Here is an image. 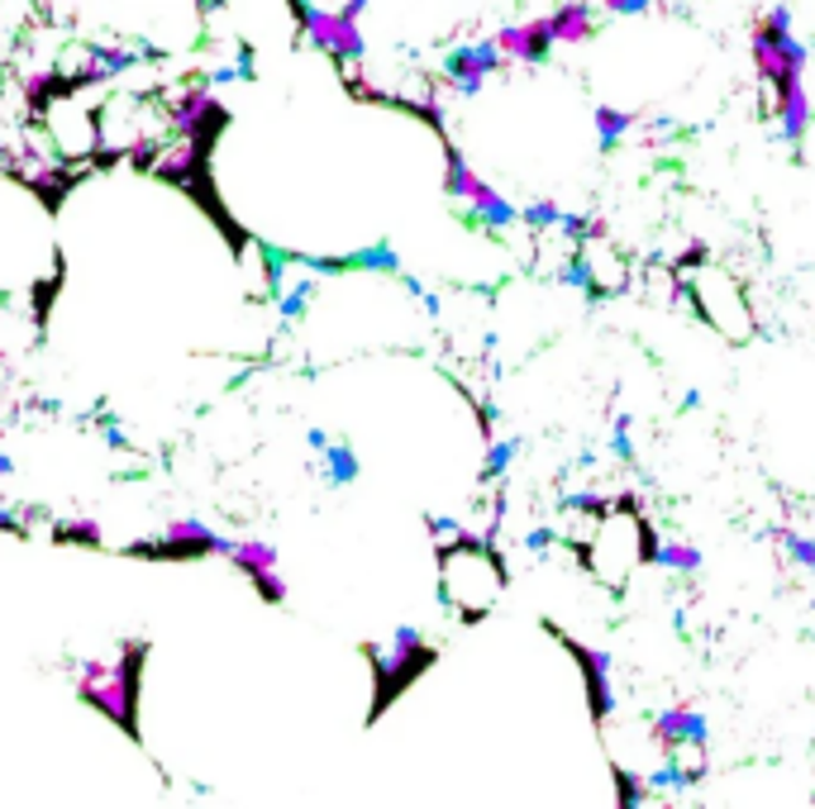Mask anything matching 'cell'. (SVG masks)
<instances>
[{"label":"cell","instance_id":"6da1fadb","mask_svg":"<svg viewBox=\"0 0 815 809\" xmlns=\"http://www.w3.org/2000/svg\"><path fill=\"white\" fill-rule=\"evenodd\" d=\"M653 543L658 539H653V529L643 524L639 500L615 496V510L592 529V539L577 543V557H582V567L592 572L596 586H606V590L620 596V590L629 586V576H635L643 562H653Z\"/></svg>","mask_w":815,"mask_h":809},{"label":"cell","instance_id":"7a4b0ae2","mask_svg":"<svg viewBox=\"0 0 815 809\" xmlns=\"http://www.w3.org/2000/svg\"><path fill=\"white\" fill-rule=\"evenodd\" d=\"M506 562H500L496 547H486L477 533L458 539L449 547H439V590H443V605L463 619V624H477L500 605L506 596Z\"/></svg>","mask_w":815,"mask_h":809},{"label":"cell","instance_id":"3957f363","mask_svg":"<svg viewBox=\"0 0 815 809\" xmlns=\"http://www.w3.org/2000/svg\"><path fill=\"white\" fill-rule=\"evenodd\" d=\"M143 643H124L114 657L81 662L77 672V700L91 705L100 719H110L114 729H124L139 743V690H143Z\"/></svg>","mask_w":815,"mask_h":809},{"label":"cell","instance_id":"277c9868","mask_svg":"<svg viewBox=\"0 0 815 809\" xmlns=\"http://www.w3.org/2000/svg\"><path fill=\"white\" fill-rule=\"evenodd\" d=\"M749 57H753L758 86H763V96H768V114H772L778 100L806 91L811 48L792 34V10L786 5H768L749 24Z\"/></svg>","mask_w":815,"mask_h":809},{"label":"cell","instance_id":"5b68a950","mask_svg":"<svg viewBox=\"0 0 815 809\" xmlns=\"http://www.w3.org/2000/svg\"><path fill=\"white\" fill-rule=\"evenodd\" d=\"M367 657H372V681H377V690H372V719H377L386 705L400 696V690H406L410 681H420V676L434 667L439 647L429 643L415 624H400L392 633V643H386V647H367Z\"/></svg>","mask_w":815,"mask_h":809},{"label":"cell","instance_id":"8992f818","mask_svg":"<svg viewBox=\"0 0 815 809\" xmlns=\"http://www.w3.org/2000/svg\"><path fill=\"white\" fill-rule=\"evenodd\" d=\"M363 14H367L363 0H349V5H291L296 29L343 71L363 67L367 57V38H363V24H357Z\"/></svg>","mask_w":815,"mask_h":809},{"label":"cell","instance_id":"52a82bcc","mask_svg":"<svg viewBox=\"0 0 815 809\" xmlns=\"http://www.w3.org/2000/svg\"><path fill=\"white\" fill-rule=\"evenodd\" d=\"M229 533L210 529L206 519H167V529L148 543H134L129 557H153V562H200V557H224Z\"/></svg>","mask_w":815,"mask_h":809},{"label":"cell","instance_id":"ba28073f","mask_svg":"<svg viewBox=\"0 0 815 809\" xmlns=\"http://www.w3.org/2000/svg\"><path fill=\"white\" fill-rule=\"evenodd\" d=\"M543 629H549L553 639L563 643V653L577 662L582 686H586V710H592V724L606 729V719L615 714V657L606 653V647H586V643H577L568 629L549 624V619H543Z\"/></svg>","mask_w":815,"mask_h":809},{"label":"cell","instance_id":"9c48e42d","mask_svg":"<svg viewBox=\"0 0 815 809\" xmlns=\"http://www.w3.org/2000/svg\"><path fill=\"white\" fill-rule=\"evenodd\" d=\"M224 562L239 576H249V586L267 605H286V596H291V586H286V576H282L277 543H267V539H224Z\"/></svg>","mask_w":815,"mask_h":809},{"label":"cell","instance_id":"30bf717a","mask_svg":"<svg viewBox=\"0 0 815 809\" xmlns=\"http://www.w3.org/2000/svg\"><path fill=\"white\" fill-rule=\"evenodd\" d=\"M500 67H510V63H506V53L496 48V38H467V43L443 53V81L463 100H477L486 77H496Z\"/></svg>","mask_w":815,"mask_h":809},{"label":"cell","instance_id":"8fae6325","mask_svg":"<svg viewBox=\"0 0 815 809\" xmlns=\"http://www.w3.org/2000/svg\"><path fill=\"white\" fill-rule=\"evenodd\" d=\"M649 739L663 757H706L711 724H706L701 710H692V705H672V710L649 719Z\"/></svg>","mask_w":815,"mask_h":809},{"label":"cell","instance_id":"7c38bea8","mask_svg":"<svg viewBox=\"0 0 815 809\" xmlns=\"http://www.w3.org/2000/svg\"><path fill=\"white\" fill-rule=\"evenodd\" d=\"M492 38H496V48L506 53V63H525V67L549 63V53H553V38H549V24H543V20L500 24Z\"/></svg>","mask_w":815,"mask_h":809},{"label":"cell","instance_id":"4fadbf2b","mask_svg":"<svg viewBox=\"0 0 815 809\" xmlns=\"http://www.w3.org/2000/svg\"><path fill=\"white\" fill-rule=\"evenodd\" d=\"M543 24H549V38L553 48L563 43V48H577V43H586L596 34V10L592 5H558L543 14Z\"/></svg>","mask_w":815,"mask_h":809},{"label":"cell","instance_id":"5bb4252c","mask_svg":"<svg viewBox=\"0 0 815 809\" xmlns=\"http://www.w3.org/2000/svg\"><path fill=\"white\" fill-rule=\"evenodd\" d=\"M482 186H486V177L472 171L463 148H458L453 138H443V196H453V200H463V206H472V196H477Z\"/></svg>","mask_w":815,"mask_h":809},{"label":"cell","instance_id":"9a60e30c","mask_svg":"<svg viewBox=\"0 0 815 809\" xmlns=\"http://www.w3.org/2000/svg\"><path fill=\"white\" fill-rule=\"evenodd\" d=\"M772 120H778V134L786 148H801L811 134V120H815V106H811V96L806 91H796V96H786L772 106Z\"/></svg>","mask_w":815,"mask_h":809},{"label":"cell","instance_id":"2e32d148","mask_svg":"<svg viewBox=\"0 0 815 809\" xmlns=\"http://www.w3.org/2000/svg\"><path fill=\"white\" fill-rule=\"evenodd\" d=\"M592 124H596V143L610 153L615 143H625L629 134H635L639 110H620V106H606V100H596V106H592Z\"/></svg>","mask_w":815,"mask_h":809},{"label":"cell","instance_id":"e0dca14e","mask_svg":"<svg viewBox=\"0 0 815 809\" xmlns=\"http://www.w3.org/2000/svg\"><path fill=\"white\" fill-rule=\"evenodd\" d=\"M320 472L329 486H353L357 476H363V462H357V447L353 443H334L329 439V447L320 453Z\"/></svg>","mask_w":815,"mask_h":809},{"label":"cell","instance_id":"ac0fdd59","mask_svg":"<svg viewBox=\"0 0 815 809\" xmlns=\"http://www.w3.org/2000/svg\"><path fill=\"white\" fill-rule=\"evenodd\" d=\"M653 567H663L672 576H696L701 572V547L686 539H658L653 543Z\"/></svg>","mask_w":815,"mask_h":809},{"label":"cell","instance_id":"d6986e66","mask_svg":"<svg viewBox=\"0 0 815 809\" xmlns=\"http://www.w3.org/2000/svg\"><path fill=\"white\" fill-rule=\"evenodd\" d=\"M610 782H615V809H649V786H643L639 772L620 767V762H610Z\"/></svg>","mask_w":815,"mask_h":809},{"label":"cell","instance_id":"ffe728a7","mask_svg":"<svg viewBox=\"0 0 815 809\" xmlns=\"http://www.w3.org/2000/svg\"><path fill=\"white\" fill-rule=\"evenodd\" d=\"M563 206H558L553 196H539V200H529V206L520 210V224H529L535 234H558V224H563Z\"/></svg>","mask_w":815,"mask_h":809},{"label":"cell","instance_id":"44dd1931","mask_svg":"<svg viewBox=\"0 0 815 809\" xmlns=\"http://www.w3.org/2000/svg\"><path fill=\"white\" fill-rule=\"evenodd\" d=\"M349 271H382V277H406V271H400V257L386 248V243L353 253V257H349Z\"/></svg>","mask_w":815,"mask_h":809},{"label":"cell","instance_id":"7402d4cb","mask_svg":"<svg viewBox=\"0 0 815 809\" xmlns=\"http://www.w3.org/2000/svg\"><path fill=\"white\" fill-rule=\"evenodd\" d=\"M515 457H520V439H496L492 447H486V457H482V481H496V476H506Z\"/></svg>","mask_w":815,"mask_h":809},{"label":"cell","instance_id":"603a6c76","mask_svg":"<svg viewBox=\"0 0 815 809\" xmlns=\"http://www.w3.org/2000/svg\"><path fill=\"white\" fill-rule=\"evenodd\" d=\"M778 543H782V553L792 557L801 572H815V539H811V533H796V529H778Z\"/></svg>","mask_w":815,"mask_h":809},{"label":"cell","instance_id":"cb8c5ba5","mask_svg":"<svg viewBox=\"0 0 815 809\" xmlns=\"http://www.w3.org/2000/svg\"><path fill=\"white\" fill-rule=\"evenodd\" d=\"M57 539L81 543V547H100V524L96 519H63V524H57Z\"/></svg>","mask_w":815,"mask_h":809},{"label":"cell","instance_id":"d4e9b609","mask_svg":"<svg viewBox=\"0 0 815 809\" xmlns=\"http://www.w3.org/2000/svg\"><path fill=\"white\" fill-rule=\"evenodd\" d=\"M610 453L615 457H635V443H629V414H615V429H610Z\"/></svg>","mask_w":815,"mask_h":809},{"label":"cell","instance_id":"484cf974","mask_svg":"<svg viewBox=\"0 0 815 809\" xmlns=\"http://www.w3.org/2000/svg\"><path fill=\"white\" fill-rule=\"evenodd\" d=\"M606 10H610V14H620V20H635V14H653L649 0H610Z\"/></svg>","mask_w":815,"mask_h":809},{"label":"cell","instance_id":"4316f807","mask_svg":"<svg viewBox=\"0 0 815 809\" xmlns=\"http://www.w3.org/2000/svg\"><path fill=\"white\" fill-rule=\"evenodd\" d=\"M553 539H558L553 529H529L525 533V547H529V553H543V547H553Z\"/></svg>","mask_w":815,"mask_h":809}]
</instances>
